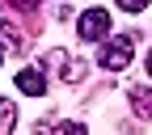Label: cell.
I'll list each match as a JSON object with an SVG mask.
<instances>
[{
  "label": "cell",
  "mask_w": 152,
  "mask_h": 135,
  "mask_svg": "<svg viewBox=\"0 0 152 135\" xmlns=\"http://www.w3.org/2000/svg\"><path fill=\"white\" fill-rule=\"evenodd\" d=\"M131 51H135V34H118V38H110V42L97 51V63L106 72H123L131 63Z\"/></svg>",
  "instance_id": "obj_1"
},
{
  "label": "cell",
  "mask_w": 152,
  "mask_h": 135,
  "mask_svg": "<svg viewBox=\"0 0 152 135\" xmlns=\"http://www.w3.org/2000/svg\"><path fill=\"white\" fill-rule=\"evenodd\" d=\"M76 34L85 38V42H97V38L110 34V13L106 9H85L80 21H76Z\"/></svg>",
  "instance_id": "obj_2"
},
{
  "label": "cell",
  "mask_w": 152,
  "mask_h": 135,
  "mask_svg": "<svg viewBox=\"0 0 152 135\" xmlns=\"http://www.w3.org/2000/svg\"><path fill=\"white\" fill-rule=\"evenodd\" d=\"M47 63H51V68H64V72H59L64 80H80V76H85V63H80V59H72L68 51H51V55H47Z\"/></svg>",
  "instance_id": "obj_3"
},
{
  "label": "cell",
  "mask_w": 152,
  "mask_h": 135,
  "mask_svg": "<svg viewBox=\"0 0 152 135\" xmlns=\"http://www.w3.org/2000/svg\"><path fill=\"white\" fill-rule=\"evenodd\" d=\"M17 89H21L26 97H38V93H47V76L38 68H21L17 72Z\"/></svg>",
  "instance_id": "obj_4"
},
{
  "label": "cell",
  "mask_w": 152,
  "mask_h": 135,
  "mask_svg": "<svg viewBox=\"0 0 152 135\" xmlns=\"http://www.w3.org/2000/svg\"><path fill=\"white\" fill-rule=\"evenodd\" d=\"M34 135H85V123H38Z\"/></svg>",
  "instance_id": "obj_5"
},
{
  "label": "cell",
  "mask_w": 152,
  "mask_h": 135,
  "mask_svg": "<svg viewBox=\"0 0 152 135\" xmlns=\"http://www.w3.org/2000/svg\"><path fill=\"white\" fill-rule=\"evenodd\" d=\"M131 110L140 118H152V89H131Z\"/></svg>",
  "instance_id": "obj_6"
},
{
  "label": "cell",
  "mask_w": 152,
  "mask_h": 135,
  "mask_svg": "<svg viewBox=\"0 0 152 135\" xmlns=\"http://www.w3.org/2000/svg\"><path fill=\"white\" fill-rule=\"evenodd\" d=\"M13 127H17V106L9 97H0V135H9Z\"/></svg>",
  "instance_id": "obj_7"
},
{
  "label": "cell",
  "mask_w": 152,
  "mask_h": 135,
  "mask_svg": "<svg viewBox=\"0 0 152 135\" xmlns=\"http://www.w3.org/2000/svg\"><path fill=\"white\" fill-rule=\"evenodd\" d=\"M0 47H9V51H21L26 42H21V34H17L9 21H0Z\"/></svg>",
  "instance_id": "obj_8"
},
{
  "label": "cell",
  "mask_w": 152,
  "mask_h": 135,
  "mask_svg": "<svg viewBox=\"0 0 152 135\" xmlns=\"http://www.w3.org/2000/svg\"><path fill=\"white\" fill-rule=\"evenodd\" d=\"M148 76H152V51H148Z\"/></svg>",
  "instance_id": "obj_9"
}]
</instances>
